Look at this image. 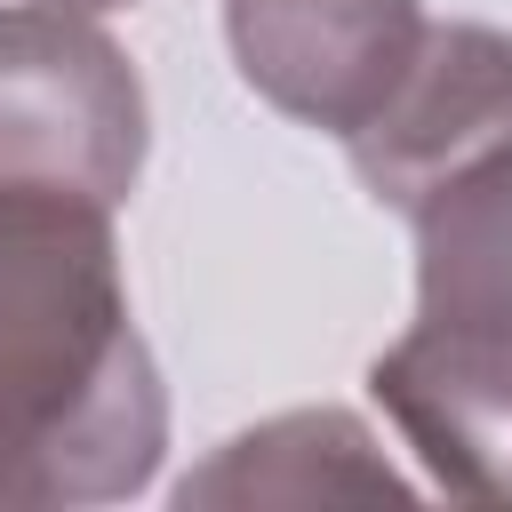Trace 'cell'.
Here are the masks:
<instances>
[{"label": "cell", "instance_id": "277c9868", "mask_svg": "<svg viewBox=\"0 0 512 512\" xmlns=\"http://www.w3.org/2000/svg\"><path fill=\"white\" fill-rule=\"evenodd\" d=\"M240 80L304 128L360 136L424 56L416 0H224Z\"/></svg>", "mask_w": 512, "mask_h": 512}, {"label": "cell", "instance_id": "5b68a950", "mask_svg": "<svg viewBox=\"0 0 512 512\" xmlns=\"http://www.w3.org/2000/svg\"><path fill=\"white\" fill-rule=\"evenodd\" d=\"M512 136V40L488 24H432L400 96L352 136V168L384 208H416L448 168Z\"/></svg>", "mask_w": 512, "mask_h": 512}, {"label": "cell", "instance_id": "ba28073f", "mask_svg": "<svg viewBox=\"0 0 512 512\" xmlns=\"http://www.w3.org/2000/svg\"><path fill=\"white\" fill-rule=\"evenodd\" d=\"M504 496H512V488H504Z\"/></svg>", "mask_w": 512, "mask_h": 512}, {"label": "cell", "instance_id": "8992f818", "mask_svg": "<svg viewBox=\"0 0 512 512\" xmlns=\"http://www.w3.org/2000/svg\"><path fill=\"white\" fill-rule=\"evenodd\" d=\"M328 496H400V472L376 456L368 424L344 408L272 416L200 464L176 504H328Z\"/></svg>", "mask_w": 512, "mask_h": 512}, {"label": "cell", "instance_id": "7a4b0ae2", "mask_svg": "<svg viewBox=\"0 0 512 512\" xmlns=\"http://www.w3.org/2000/svg\"><path fill=\"white\" fill-rule=\"evenodd\" d=\"M416 320L368 392L448 496L512 488V136L448 168L416 208Z\"/></svg>", "mask_w": 512, "mask_h": 512}, {"label": "cell", "instance_id": "6da1fadb", "mask_svg": "<svg viewBox=\"0 0 512 512\" xmlns=\"http://www.w3.org/2000/svg\"><path fill=\"white\" fill-rule=\"evenodd\" d=\"M168 448L160 368L128 320L112 208L0 184V504H112Z\"/></svg>", "mask_w": 512, "mask_h": 512}, {"label": "cell", "instance_id": "3957f363", "mask_svg": "<svg viewBox=\"0 0 512 512\" xmlns=\"http://www.w3.org/2000/svg\"><path fill=\"white\" fill-rule=\"evenodd\" d=\"M144 168V88L72 8H0V184H56L120 208Z\"/></svg>", "mask_w": 512, "mask_h": 512}, {"label": "cell", "instance_id": "52a82bcc", "mask_svg": "<svg viewBox=\"0 0 512 512\" xmlns=\"http://www.w3.org/2000/svg\"><path fill=\"white\" fill-rule=\"evenodd\" d=\"M48 8H72V16H104V8H128V0H48Z\"/></svg>", "mask_w": 512, "mask_h": 512}]
</instances>
